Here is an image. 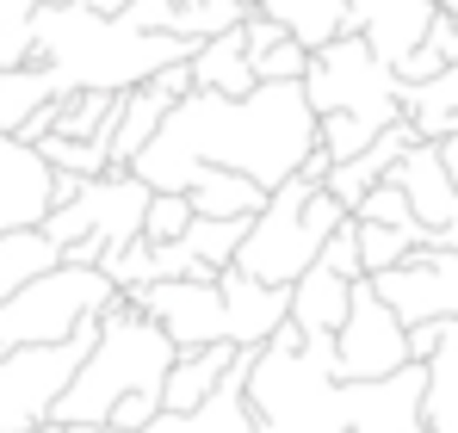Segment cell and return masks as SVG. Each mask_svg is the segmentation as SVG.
Listing matches in <instances>:
<instances>
[{
  "mask_svg": "<svg viewBox=\"0 0 458 433\" xmlns=\"http://www.w3.org/2000/svg\"><path fill=\"white\" fill-rule=\"evenodd\" d=\"M403 118L421 131V143L458 137V63H446L428 81H403Z\"/></svg>",
  "mask_w": 458,
  "mask_h": 433,
  "instance_id": "ac0fdd59",
  "label": "cell"
},
{
  "mask_svg": "<svg viewBox=\"0 0 458 433\" xmlns=\"http://www.w3.org/2000/svg\"><path fill=\"white\" fill-rule=\"evenodd\" d=\"M124 291L112 285L106 267H50L44 279H31L25 291H13L0 303V353L13 347H50V341H69L87 322H99Z\"/></svg>",
  "mask_w": 458,
  "mask_h": 433,
  "instance_id": "52a82bcc",
  "label": "cell"
},
{
  "mask_svg": "<svg viewBox=\"0 0 458 433\" xmlns=\"http://www.w3.org/2000/svg\"><path fill=\"white\" fill-rule=\"evenodd\" d=\"M50 267H63V242H50V229H13L0 235V303L13 291H25L31 279H44Z\"/></svg>",
  "mask_w": 458,
  "mask_h": 433,
  "instance_id": "603a6c76",
  "label": "cell"
},
{
  "mask_svg": "<svg viewBox=\"0 0 458 433\" xmlns=\"http://www.w3.org/2000/svg\"><path fill=\"white\" fill-rule=\"evenodd\" d=\"M186 199L199 216H260L267 211V186L254 174H235V167H199L186 180Z\"/></svg>",
  "mask_w": 458,
  "mask_h": 433,
  "instance_id": "d6986e66",
  "label": "cell"
},
{
  "mask_svg": "<svg viewBox=\"0 0 458 433\" xmlns=\"http://www.w3.org/2000/svg\"><path fill=\"white\" fill-rule=\"evenodd\" d=\"M390 131V124H378V118H353V112H328V118H316V143L328 149L335 161H353L360 149H372Z\"/></svg>",
  "mask_w": 458,
  "mask_h": 433,
  "instance_id": "f1b7e54d",
  "label": "cell"
},
{
  "mask_svg": "<svg viewBox=\"0 0 458 433\" xmlns=\"http://www.w3.org/2000/svg\"><path fill=\"white\" fill-rule=\"evenodd\" d=\"M242 360V347H229V341H217V347H199V353H180L174 360V371H167V390H161V403L167 409H199L217 384L229 378V365Z\"/></svg>",
  "mask_w": 458,
  "mask_h": 433,
  "instance_id": "7402d4cb",
  "label": "cell"
},
{
  "mask_svg": "<svg viewBox=\"0 0 458 433\" xmlns=\"http://www.w3.org/2000/svg\"><path fill=\"white\" fill-rule=\"evenodd\" d=\"M124 297L174 335L180 353H199V347H217V341L260 353L292 322V291L260 285L242 267L211 273V279H155V285H137Z\"/></svg>",
  "mask_w": 458,
  "mask_h": 433,
  "instance_id": "277c9868",
  "label": "cell"
},
{
  "mask_svg": "<svg viewBox=\"0 0 458 433\" xmlns=\"http://www.w3.org/2000/svg\"><path fill=\"white\" fill-rule=\"evenodd\" d=\"M50 99H69V87L56 81V69H44V63L6 69V74H0V131H6V137H19V131H25V118H31V112H44Z\"/></svg>",
  "mask_w": 458,
  "mask_h": 433,
  "instance_id": "cb8c5ba5",
  "label": "cell"
},
{
  "mask_svg": "<svg viewBox=\"0 0 458 433\" xmlns=\"http://www.w3.org/2000/svg\"><path fill=\"white\" fill-rule=\"evenodd\" d=\"M446 69V56H440V50H434V44H415V50H409V56H403V81H428V74H440Z\"/></svg>",
  "mask_w": 458,
  "mask_h": 433,
  "instance_id": "d590c367",
  "label": "cell"
},
{
  "mask_svg": "<svg viewBox=\"0 0 458 433\" xmlns=\"http://www.w3.org/2000/svg\"><path fill=\"white\" fill-rule=\"evenodd\" d=\"M56 211V167L38 155V143L0 131V235L38 229Z\"/></svg>",
  "mask_w": 458,
  "mask_h": 433,
  "instance_id": "4fadbf2b",
  "label": "cell"
},
{
  "mask_svg": "<svg viewBox=\"0 0 458 433\" xmlns=\"http://www.w3.org/2000/svg\"><path fill=\"white\" fill-rule=\"evenodd\" d=\"M434 13H440V0H353V31H366L384 63L403 69V56L415 44H428Z\"/></svg>",
  "mask_w": 458,
  "mask_h": 433,
  "instance_id": "9a60e30c",
  "label": "cell"
},
{
  "mask_svg": "<svg viewBox=\"0 0 458 433\" xmlns=\"http://www.w3.org/2000/svg\"><path fill=\"white\" fill-rule=\"evenodd\" d=\"M254 6L267 19H279L310 50H322V44H335V38L353 31V0H254Z\"/></svg>",
  "mask_w": 458,
  "mask_h": 433,
  "instance_id": "44dd1931",
  "label": "cell"
},
{
  "mask_svg": "<svg viewBox=\"0 0 458 433\" xmlns=\"http://www.w3.org/2000/svg\"><path fill=\"white\" fill-rule=\"evenodd\" d=\"M347 216H353V211H347L328 186H316V180H304V174H292L285 186H273L267 211L254 216V229H248L235 267H242L248 279H260V285L292 291L310 267L322 260L328 235H335Z\"/></svg>",
  "mask_w": 458,
  "mask_h": 433,
  "instance_id": "8992f818",
  "label": "cell"
},
{
  "mask_svg": "<svg viewBox=\"0 0 458 433\" xmlns=\"http://www.w3.org/2000/svg\"><path fill=\"white\" fill-rule=\"evenodd\" d=\"M149 199H155V186L143 180V174L112 167V174H93L69 205H56V211L44 216V229H50V242H63V248L93 242V248L112 254V248H131V242L143 235Z\"/></svg>",
  "mask_w": 458,
  "mask_h": 433,
  "instance_id": "30bf717a",
  "label": "cell"
},
{
  "mask_svg": "<svg viewBox=\"0 0 458 433\" xmlns=\"http://www.w3.org/2000/svg\"><path fill=\"white\" fill-rule=\"evenodd\" d=\"M44 6H75V0H44Z\"/></svg>",
  "mask_w": 458,
  "mask_h": 433,
  "instance_id": "ab89813d",
  "label": "cell"
},
{
  "mask_svg": "<svg viewBox=\"0 0 458 433\" xmlns=\"http://www.w3.org/2000/svg\"><path fill=\"white\" fill-rule=\"evenodd\" d=\"M192 81H199L205 93H229V99H248V93L260 87L242 25L224 31V38H205V44H199V56H192Z\"/></svg>",
  "mask_w": 458,
  "mask_h": 433,
  "instance_id": "ffe728a7",
  "label": "cell"
},
{
  "mask_svg": "<svg viewBox=\"0 0 458 433\" xmlns=\"http://www.w3.org/2000/svg\"><path fill=\"white\" fill-rule=\"evenodd\" d=\"M428 428L458 433V316L446 322L440 353L428 360Z\"/></svg>",
  "mask_w": 458,
  "mask_h": 433,
  "instance_id": "484cf974",
  "label": "cell"
},
{
  "mask_svg": "<svg viewBox=\"0 0 458 433\" xmlns=\"http://www.w3.org/2000/svg\"><path fill=\"white\" fill-rule=\"evenodd\" d=\"M248 229H254V216H192V229L180 235V248L205 273H229L235 254H242V242H248Z\"/></svg>",
  "mask_w": 458,
  "mask_h": 433,
  "instance_id": "d4e9b609",
  "label": "cell"
},
{
  "mask_svg": "<svg viewBox=\"0 0 458 433\" xmlns=\"http://www.w3.org/2000/svg\"><path fill=\"white\" fill-rule=\"evenodd\" d=\"M31 63L56 69L69 93H131L149 74L192 63L205 38H180V31H137L131 19H106L87 6H44L31 19Z\"/></svg>",
  "mask_w": 458,
  "mask_h": 433,
  "instance_id": "3957f363",
  "label": "cell"
},
{
  "mask_svg": "<svg viewBox=\"0 0 458 433\" xmlns=\"http://www.w3.org/2000/svg\"><path fill=\"white\" fill-rule=\"evenodd\" d=\"M390 180L409 192L415 216H421L434 235L458 216V180H453V167H446V149L440 143H415L396 167H390Z\"/></svg>",
  "mask_w": 458,
  "mask_h": 433,
  "instance_id": "2e32d148",
  "label": "cell"
},
{
  "mask_svg": "<svg viewBox=\"0 0 458 433\" xmlns=\"http://www.w3.org/2000/svg\"><path fill=\"white\" fill-rule=\"evenodd\" d=\"M353 285H360V279H347V273H335L328 260H316L304 279L292 285V322H298L304 335H341L347 316H353Z\"/></svg>",
  "mask_w": 458,
  "mask_h": 433,
  "instance_id": "e0dca14e",
  "label": "cell"
},
{
  "mask_svg": "<svg viewBox=\"0 0 458 433\" xmlns=\"http://www.w3.org/2000/svg\"><path fill=\"white\" fill-rule=\"evenodd\" d=\"M93 341H99V322H87L81 335L50 341V347L0 353V433H38L44 421H56V403L75 384V371L93 353Z\"/></svg>",
  "mask_w": 458,
  "mask_h": 433,
  "instance_id": "9c48e42d",
  "label": "cell"
},
{
  "mask_svg": "<svg viewBox=\"0 0 458 433\" xmlns=\"http://www.w3.org/2000/svg\"><path fill=\"white\" fill-rule=\"evenodd\" d=\"M192 216H199V211H192V199H186V192H155L143 235H149V242H180V235L192 229Z\"/></svg>",
  "mask_w": 458,
  "mask_h": 433,
  "instance_id": "1f68e13d",
  "label": "cell"
},
{
  "mask_svg": "<svg viewBox=\"0 0 458 433\" xmlns=\"http://www.w3.org/2000/svg\"><path fill=\"white\" fill-rule=\"evenodd\" d=\"M31 44H38L31 31H6V25H0V74L25 69V63H31Z\"/></svg>",
  "mask_w": 458,
  "mask_h": 433,
  "instance_id": "74e56055",
  "label": "cell"
},
{
  "mask_svg": "<svg viewBox=\"0 0 458 433\" xmlns=\"http://www.w3.org/2000/svg\"><path fill=\"white\" fill-rule=\"evenodd\" d=\"M446 167H453L458 180V137H446ZM372 285L384 291V303L415 328V322H453L458 316V216L428 242V248H415L403 267H390L378 273Z\"/></svg>",
  "mask_w": 458,
  "mask_h": 433,
  "instance_id": "8fae6325",
  "label": "cell"
},
{
  "mask_svg": "<svg viewBox=\"0 0 458 433\" xmlns=\"http://www.w3.org/2000/svg\"><path fill=\"white\" fill-rule=\"evenodd\" d=\"M248 403L260 433H434L421 360L378 384H347L335 365V335H304L298 322H285L254 353Z\"/></svg>",
  "mask_w": 458,
  "mask_h": 433,
  "instance_id": "7a4b0ae2",
  "label": "cell"
},
{
  "mask_svg": "<svg viewBox=\"0 0 458 433\" xmlns=\"http://www.w3.org/2000/svg\"><path fill=\"white\" fill-rule=\"evenodd\" d=\"M118 19H131L137 31H174L180 25V0H131Z\"/></svg>",
  "mask_w": 458,
  "mask_h": 433,
  "instance_id": "e575fe53",
  "label": "cell"
},
{
  "mask_svg": "<svg viewBox=\"0 0 458 433\" xmlns=\"http://www.w3.org/2000/svg\"><path fill=\"white\" fill-rule=\"evenodd\" d=\"M360 223H390V229H428L421 216H415V205H409V192L396 186V180H378L372 192H366V205H360Z\"/></svg>",
  "mask_w": 458,
  "mask_h": 433,
  "instance_id": "4dcf8cb0",
  "label": "cell"
},
{
  "mask_svg": "<svg viewBox=\"0 0 458 433\" xmlns=\"http://www.w3.org/2000/svg\"><path fill=\"white\" fill-rule=\"evenodd\" d=\"M415 360L409 353V322L384 303V291L372 279H360L353 285V316H347V328L335 335V365H341V378L347 384H378L390 371H403V365Z\"/></svg>",
  "mask_w": 458,
  "mask_h": 433,
  "instance_id": "7c38bea8",
  "label": "cell"
},
{
  "mask_svg": "<svg viewBox=\"0 0 458 433\" xmlns=\"http://www.w3.org/2000/svg\"><path fill=\"white\" fill-rule=\"evenodd\" d=\"M38 155L56 167V174H112V149L99 143V137H44Z\"/></svg>",
  "mask_w": 458,
  "mask_h": 433,
  "instance_id": "f546056e",
  "label": "cell"
},
{
  "mask_svg": "<svg viewBox=\"0 0 458 433\" xmlns=\"http://www.w3.org/2000/svg\"><path fill=\"white\" fill-rule=\"evenodd\" d=\"M248 371H254V353L242 347V360L229 365V378L199 409H161L143 433H260V415L248 403Z\"/></svg>",
  "mask_w": 458,
  "mask_h": 433,
  "instance_id": "5bb4252c",
  "label": "cell"
},
{
  "mask_svg": "<svg viewBox=\"0 0 458 433\" xmlns=\"http://www.w3.org/2000/svg\"><path fill=\"white\" fill-rule=\"evenodd\" d=\"M440 6H446V13H458V0H440Z\"/></svg>",
  "mask_w": 458,
  "mask_h": 433,
  "instance_id": "60d3db41",
  "label": "cell"
},
{
  "mask_svg": "<svg viewBox=\"0 0 458 433\" xmlns=\"http://www.w3.org/2000/svg\"><path fill=\"white\" fill-rule=\"evenodd\" d=\"M428 44H434L446 63H458V13H446V6L434 13V25H428Z\"/></svg>",
  "mask_w": 458,
  "mask_h": 433,
  "instance_id": "8d00e7d4",
  "label": "cell"
},
{
  "mask_svg": "<svg viewBox=\"0 0 458 433\" xmlns=\"http://www.w3.org/2000/svg\"><path fill=\"white\" fill-rule=\"evenodd\" d=\"M174 360H180L174 335H167L155 316H143L131 297H118V303L99 316V341H93V353L81 360L75 384L63 390L56 421H69V428H106L112 409H118L131 390H167Z\"/></svg>",
  "mask_w": 458,
  "mask_h": 433,
  "instance_id": "5b68a950",
  "label": "cell"
},
{
  "mask_svg": "<svg viewBox=\"0 0 458 433\" xmlns=\"http://www.w3.org/2000/svg\"><path fill=\"white\" fill-rule=\"evenodd\" d=\"M254 0H180V38H224L235 25H248Z\"/></svg>",
  "mask_w": 458,
  "mask_h": 433,
  "instance_id": "83f0119b",
  "label": "cell"
},
{
  "mask_svg": "<svg viewBox=\"0 0 458 433\" xmlns=\"http://www.w3.org/2000/svg\"><path fill=\"white\" fill-rule=\"evenodd\" d=\"M161 409H167V403H161V390H131V396H124V403L112 409V421H106V428L143 433V428H149V421H155V415H161Z\"/></svg>",
  "mask_w": 458,
  "mask_h": 433,
  "instance_id": "836d02e7",
  "label": "cell"
},
{
  "mask_svg": "<svg viewBox=\"0 0 458 433\" xmlns=\"http://www.w3.org/2000/svg\"><path fill=\"white\" fill-rule=\"evenodd\" d=\"M310 56H316L310 44L279 38L273 50H260V56H254V74H260V81H304V74H310Z\"/></svg>",
  "mask_w": 458,
  "mask_h": 433,
  "instance_id": "d6a6232c",
  "label": "cell"
},
{
  "mask_svg": "<svg viewBox=\"0 0 458 433\" xmlns=\"http://www.w3.org/2000/svg\"><path fill=\"white\" fill-rule=\"evenodd\" d=\"M360 223V216H353ZM434 229H390V223H360V260H366V279H378L390 267H403L415 248H428Z\"/></svg>",
  "mask_w": 458,
  "mask_h": 433,
  "instance_id": "4316f807",
  "label": "cell"
},
{
  "mask_svg": "<svg viewBox=\"0 0 458 433\" xmlns=\"http://www.w3.org/2000/svg\"><path fill=\"white\" fill-rule=\"evenodd\" d=\"M310 149H316V106L304 81H260L248 99L192 87L167 112L155 143L131 161V174H143L155 192H186L199 167H235L273 192L304 167Z\"/></svg>",
  "mask_w": 458,
  "mask_h": 433,
  "instance_id": "6da1fadb",
  "label": "cell"
},
{
  "mask_svg": "<svg viewBox=\"0 0 458 433\" xmlns=\"http://www.w3.org/2000/svg\"><path fill=\"white\" fill-rule=\"evenodd\" d=\"M38 433H124V428H69V421H44Z\"/></svg>",
  "mask_w": 458,
  "mask_h": 433,
  "instance_id": "f35d334b",
  "label": "cell"
},
{
  "mask_svg": "<svg viewBox=\"0 0 458 433\" xmlns=\"http://www.w3.org/2000/svg\"><path fill=\"white\" fill-rule=\"evenodd\" d=\"M304 93L316 106V118H328V112H353V118H378V124L403 118V74L372 50L366 31H347V38L322 44L310 56Z\"/></svg>",
  "mask_w": 458,
  "mask_h": 433,
  "instance_id": "ba28073f",
  "label": "cell"
}]
</instances>
